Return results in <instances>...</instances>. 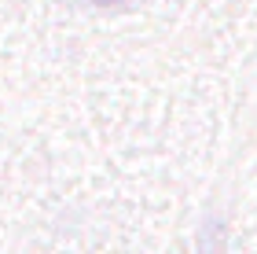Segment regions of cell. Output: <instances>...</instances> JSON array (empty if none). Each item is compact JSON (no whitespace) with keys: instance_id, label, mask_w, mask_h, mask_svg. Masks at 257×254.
<instances>
[{"instance_id":"1","label":"cell","mask_w":257,"mask_h":254,"mask_svg":"<svg viewBox=\"0 0 257 254\" xmlns=\"http://www.w3.org/2000/svg\"><path fill=\"white\" fill-rule=\"evenodd\" d=\"M92 4H103V8H118V4H128V0H92Z\"/></svg>"}]
</instances>
